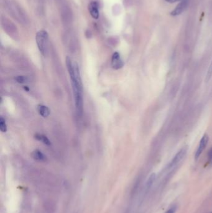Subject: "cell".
Instances as JSON below:
<instances>
[{
    "mask_svg": "<svg viewBox=\"0 0 212 213\" xmlns=\"http://www.w3.org/2000/svg\"><path fill=\"white\" fill-rule=\"evenodd\" d=\"M34 138L38 140V141H40L42 143H43L44 144L46 145H51V143H50V141L48 139V138L46 137L45 135H42V134H39V133H37L34 135Z\"/></svg>",
    "mask_w": 212,
    "mask_h": 213,
    "instance_id": "30bf717a",
    "label": "cell"
},
{
    "mask_svg": "<svg viewBox=\"0 0 212 213\" xmlns=\"http://www.w3.org/2000/svg\"><path fill=\"white\" fill-rule=\"evenodd\" d=\"M176 209H177V207L176 205L173 206L171 208H169V210L166 213H175L176 211Z\"/></svg>",
    "mask_w": 212,
    "mask_h": 213,
    "instance_id": "9a60e30c",
    "label": "cell"
},
{
    "mask_svg": "<svg viewBox=\"0 0 212 213\" xmlns=\"http://www.w3.org/2000/svg\"><path fill=\"white\" fill-rule=\"evenodd\" d=\"M209 160L210 163L212 164V148H210V150H209Z\"/></svg>",
    "mask_w": 212,
    "mask_h": 213,
    "instance_id": "2e32d148",
    "label": "cell"
},
{
    "mask_svg": "<svg viewBox=\"0 0 212 213\" xmlns=\"http://www.w3.org/2000/svg\"><path fill=\"white\" fill-rule=\"evenodd\" d=\"M88 10L92 18L95 19H98L99 18L98 4L96 1L91 2L88 5Z\"/></svg>",
    "mask_w": 212,
    "mask_h": 213,
    "instance_id": "8992f818",
    "label": "cell"
},
{
    "mask_svg": "<svg viewBox=\"0 0 212 213\" xmlns=\"http://www.w3.org/2000/svg\"><path fill=\"white\" fill-rule=\"evenodd\" d=\"M31 156L33 159L37 161H45L47 160L46 156L39 150H36L33 151L31 153Z\"/></svg>",
    "mask_w": 212,
    "mask_h": 213,
    "instance_id": "9c48e42d",
    "label": "cell"
},
{
    "mask_svg": "<svg viewBox=\"0 0 212 213\" xmlns=\"http://www.w3.org/2000/svg\"><path fill=\"white\" fill-rule=\"evenodd\" d=\"M37 112L39 113V115L42 117H47L50 113V109L47 107V106L44 105H37Z\"/></svg>",
    "mask_w": 212,
    "mask_h": 213,
    "instance_id": "ba28073f",
    "label": "cell"
},
{
    "mask_svg": "<svg viewBox=\"0 0 212 213\" xmlns=\"http://www.w3.org/2000/svg\"><path fill=\"white\" fill-rule=\"evenodd\" d=\"M124 64L121 60L120 54L118 52L114 53L112 58V66L114 69H120L123 66Z\"/></svg>",
    "mask_w": 212,
    "mask_h": 213,
    "instance_id": "277c9868",
    "label": "cell"
},
{
    "mask_svg": "<svg viewBox=\"0 0 212 213\" xmlns=\"http://www.w3.org/2000/svg\"><path fill=\"white\" fill-rule=\"evenodd\" d=\"M0 130L2 132H6L7 131V125L6 121L3 117L0 118Z\"/></svg>",
    "mask_w": 212,
    "mask_h": 213,
    "instance_id": "4fadbf2b",
    "label": "cell"
},
{
    "mask_svg": "<svg viewBox=\"0 0 212 213\" xmlns=\"http://www.w3.org/2000/svg\"><path fill=\"white\" fill-rule=\"evenodd\" d=\"M212 76V61L210 63V66L209 67V69H208V71H207V73H206V78H205V81L206 82H208L209 81V80H210L211 77Z\"/></svg>",
    "mask_w": 212,
    "mask_h": 213,
    "instance_id": "5bb4252c",
    "label": "cell"
},
{
    "mask_svg": "<svg viewBox=\"0 0 212 213\" xmlns=\"http://www.w3.org/2000/svg\"><path fill=\"white\" fill-rule=\"evenodd\" d=\"M208 142H209V137H208L207 135H205L201 139L200 144H199V146L198 148V150L196 151L195 156V160H198V158L202 154L203 151L204 150V149L205 148L206 145L208 143Z\"/></svg>",
    "mask_w": 212,
    "mask_h": 213,
    "instance_id": "5b68a950",
    "label": "cell"
},
{
    "mask_svg": "<svg viewBox=\"0 0 212 213\" xmlns=\"http://www.w3.org/2000/svg\"><path fill=\"white\" fill-rule=\"evenodd\" d=\"M188 0H182V1H180V3L178 5L174 10H173L171 12V14L172 16H177L179 15L180 14H181L182 12H183L185 8H187L188 5Z\"/></svg>",
    "mask_w": 212,
    "mask_h": 213,
    "instance_id": "52a82bcc",
    "label": "cell"
},
{
    "mask_svg": "<svg viewBox=\"0 0 212 213\" xmlns=\"http://www.w3.org/2000/svg\"><path fill=\"white\" fill-rule=\"evenodd\" d=\"M48 33L45 30L39 31L36 33V41L41 53L45 56L47 49V42H48Z\"/></svg>",
    "mask_w": 212,
    "mask_h": 213,
    "instance_id": "7a4b0ae2",
    "label": "cell"
},
{
    "mask_svg": "<svg viewBox=\"0 0 212 213\" xmlns=\"http://www.w3.org/2000/svg\"><path fill=\"white\" fill-rule=\"evenodd\" d=\"M66 64L72 81L76 110L78 115L81 116L83 109V86L79 67L77 62H72L69 57L66 58Z\"/></svg>",
    "mask_w": 212,
    "mask_h": 213,
    "instance_id": "6da1fadb",
    "label": "cell"
},
{
    "mask_svg": "<svg viewBox=\"0 0 212 213\" xmlns=\"http://www.w3.org/2000/svg\"><path fill=\"white\" fill-rule=\"evenodd\" d=\"M14 79L17 82L20 83V84H24V83H26L28 82V78L27 77L23 76V75L16 76L14 78Z\"/></svg>",
    "mask_w": 212,
    "mask_h": 213,
    "instance_id": "7c38bea8",
    "label": "cell"
},
{
    "mask_svg": "<svg viewBox=\"0 0 212 213\" xmlns=\"http://www.w3.org/2000/svg\"><path fill=\"white\" fill-rule=\"evenodd\" d=\"M187 148L186 147H184L177 153L176 155L174 156L173 160L171 161V163L169 164V169L173 168V167H175L178 163H179L180 162V161L184 158L186 153H187Z\"/></svg>",
    "mask_w": 212,
    "mask_h": 213,
    "instance_id": "3957f363",
    "label": "cell"
},
{
    "mask_svg": "<svg viewBox=\"0 0 212 213\" xmlns=\"http://www.w3.org/2000/svg\"><path fill=\"white\" fill-rule=\"evenodd\" d=\"M166 1L169 2V3H176V2H177V1H182V0H166Z\"/></svg>",
    "mask_w": 212,
    "mask_h": 213,
    "instance_id": "e0dca14e",
    "label": "cell"
},
{
    "mask_svg": "<svg viewBox=\"0 0 212 213\" xmlns=\"http://www.w3.org/2000/svg\"><path fill=\"white\" fill-rule=\"evenodd\" d=\"M156 179V174L152 173L151 174L149 179L146 183V189H149V188L151 187V186L153 184Z\"/></svg>",
    "mask_w": 212,
    "mask_h": 213,
    "instance_id": "8fae6325",
    "label": "cell"
}]
</instances>
